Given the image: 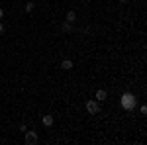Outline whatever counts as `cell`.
<instances>
[{"mask_svg": "<svg viewBox=\"0 0 147 145\" xmlns=\"http://www.w3.org/2000/svg\"><path fill=\"white\" fill-rule=\"evenodd\" d=\"M24 141H26V145H37V143H39V137H37V132H32V129H26V132H24Z\"/></svg>", "mask_w": 147, "mask_h": 145, "instance_id": "cell-1", "label": "cell"}, {"mask_svg": "<svg viewBox=\"0 0 147 145\" xmlns=\"http://www.w3.org/2000/svg\"><path fill=\"white\" fill-rule=\"evenodd\" d=\"M2 16H4V10H2V8H0V20H2Z\"/></svg>", "mask_w": 147, "mask_h": 145, "instance_id": "cell-11", "label": "cell"}, {"mask_svg": "<svg viewBox=\"0 0 147 145\" xmlns=\"http://www.w3.org/2000/svg\"><path fill=\"white\" fill-rule=\"evenodd\" d=\"M61 69H63V71H71V69H73V61H71V59H65V61L61 63Z\"/></svg>", "mask_w": 147, "mask_h": 145, "instance_id": "cell-5", "label": "cell"}, {"mask_svg": "<svg viewBox=\"0 0 147 145\" xmlns=\"http://www.w3.org/2000/svg\"><path fill=\"white\" fill-rule=\"evenodd\" d=\"M86 110H88V114H98L100 112V102L98 100H86Z\"/></svg>", "mask_w": 147, "mask_h": 145, "instance_id": "cell-3", "label": "cell"}, {"mask_svg": "<svg viewBox=\"0 0 147 145\" xmlns=\"http://www.w3.org/2000/svg\"><path fill=\"white\" fill-rule=\"evenodd\" d=\"M71 30H73V24H71V22H65V24H63V32H65V34H69Z\"/></svg>", "mask_w": 147, "mask_h": 145, "instance_id": "cell-8", "label": "cell"}, {"mask_svg": "<svg viewBox=\"0 0 147 145\" xmlns=\"http://www.w3.org/2000/svg\"><path fill=\"white\" fill-rule=\"evenodd\" d=\"M122 106H124L125 110H131V108H136V98H134V94L125 92L124 96H122Z\"/></svg>", "mask_w": 147, "mask_h": 145, "instance_id": "cell-2", "label": "cell"}, {"mask_svg": "<svg viewBox=\"0 0 147 145\" xmlns=\"http://www.w3.org/2000/svg\"><path fill=\"white\" fill-rule=\"evenodd\" d=\"M41 122H43V125H47V127H49V125H53V122H55V120H53V116H51V114H45V116L41 118Z\"/></svg>", "mask_w": 147, "mask_h": 145, "instance_id": "cell-4", "label": "cell"}, {"mask_svg": "<svg viewBox=\"0 0 147 145\" xmlns=\"http://www.w3.org/2000/svg\"><path fill=\"white\" fill-rule=\"evenodd\" d=\"M2 32H4V26H2V22H0V34H2Z\"/></svg>", "mask_w": 147, "mask_h": 145, "instance_id": "cell-10", "label": "cell"}, {"mask_svg": "<svg viewBox=\"0 0 147 145\" xmlns=\"http://www.w3.org/2000/svg\"><path fill=\"white\" fill-rule=\"evenodd\" d=\"M106 96H108V94H106V90H96V100L98 102H102V100H106Z\"/></svg>", "mask_w": 147, "mask_h": 145, "instance_id": "cell-6", "label": "cell"}, {"mask_svg": "<svg viewBox=\"0 0 147 145\" xmlns=\"http://www.w3.org/2000/svg\"><path fill=\"white\" fill-rule=\"evenodd\" d=\"M34 8H35L34 2H28V4H26V12H34Z\"/></svg>", "mask_w": 147, "mask_h": 145, "instance_id": "cell-9", "label": "cell"}, {"mask_svg": "<svg viewBox=\"0 0 147 145\" xmlns=\"http://www.w3.org/2000/svg\"><path fill=\"white\" fill-rule=\"evenodd\" d=\"M75 20H77V14H75L73 10H71V12H67V22H71V24H73Z\"/></svg>", "mask_w": 147, "mask_h": 145, "instance_id": "cell-7", "label": "cell"}]
</instances>
